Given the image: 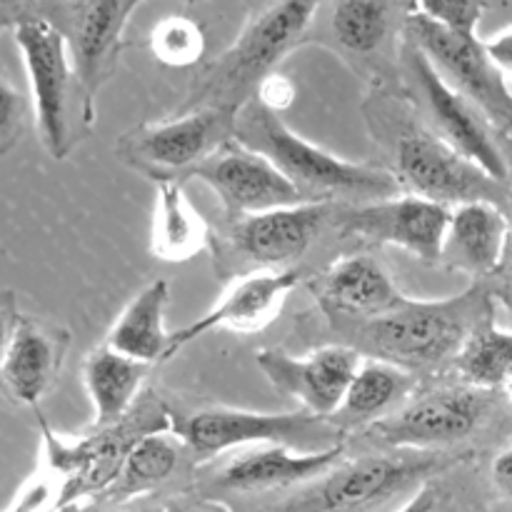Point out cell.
Wrapping results in <instances>:
<instances>
[{
	"label": "cell",
	"instance_id": "cell-31",
	"mask_svg": "<svg viewBox=\"0 0 512 512\" xmlns=\"http://www.w3.org/2000/svg\"><path fill=\"white\" fill-rule=\"evenodd\" d=\"M28 128V100L0 70V158L13 153Z\"/></svg>",
	"mask_w": 512,
	"mask_h": 512
},
{
	"label": "cell",
	"instance_id": "cell-20",
	"mask_svg": "<svg viewBox=\"0 0 512 512\" xmlns=\"http://www.w3.org/2000/svg\"><path fill=\"white\" fill-rule=\"evenodd\" d=\"M318 298L330 318L353 323L383 318L410 300L383 265L368 255H348L330 265L320 278Z\"/></svg>",
	"mask_w": 512,
	"mask_h": 512
},
{
	"label": "cell",
	"instance_id": "cell-7",
	"mask_svg": "<svg viewBox=\"0 0 512 512\" xmlns=\"http://www.w3.org/2000/svg\"><path fill=\"white\" fill-rule=\"evenodd\" d=\"M238 113L223 108H195L158 123H143L123 135L115 153L130 168L153 180L190 178L200 163L235 138Z\"/></svg>",
	"mask_w": 512,
	"mask_h": 512
},
{
	"label": "cell",
	"instance_id": "cell-30",
	"mask_svg": "<svg viewBox=\"0 0 512 512\" xmlns=\"http://www.w3.org/2000/svg\"><path fill=\"white\" fill-rule=\"evenodd\" d=\"M485 0H420L415 13L425 15L433 23L463 35H478V25L483 20Z\"/></svg>",
	"mask_w": 512,
	"mask_h": 512
},
{
	"label": "cell",
	"instance_id": "cell-42",
	"mask_svg": "<svg viewBox=\"0 0 512 512\" xmlns=\"http://www.w3.org/2000/svg\"><path fill=\"white\" fill-rule=\"evenodd\" d=\"M505 393H508V395H510V398H512V375H510L508 385H505Z\"/></svg>",
	"mask_w": 512,
	"mask_h": 512
},
{
	"label": "cell",
	"instance_id": "cell-37",
	"mask_svg": "<svg viewBox=\"0 0 512 512\" xmlns=\"http://www.w3.org/2000/svg\"><path fill=\"white\" fill-rule=\"evenodd\" d=\"M493 483L512 503V448L503 450V453L493 460Z\"/></svg>",
	"mask_w": 512,
	"mask_h": 512
},
{
	"label": "cell",
	"instance_id": "cell-19",
	"mask_svg": "<svg viewBox=\"0 0 512 512\" xmlns=\"http://www.w3.org/2000/svg\"><path fill=\"white\" fill-rule=\"evenodd\" d=\"M130 13L128 0H68L50 20L68 40L73 65L90 98L113 70Z\"/></svg>",
	"mask_w": 512,
	"mask_h": 512
},
{
	"label": "cell",
	"instance_id": "cell-28",
	"mask_svg": "<svg viewBox=\"0 0 512 512\" xmlns=\"http://www.w3.org/2000/svg\"><path fill=\"white\" fill-rule=\"evenodd\" d=\"M453 365L463 385L483 393L505 388L512 375V330L495 325L493 318L485 320L465 340Z\"/></svg>",
	"mask_w": 512,
	"mask_h": 512
},
{
	"label": "cell",
	"instance_id": "cell-44",
	"mask_svg": "<svg viewBox=\"0 0 512 512\" xmlns=\"http://www.w3.org/2000/svg\"><path fill=\"white\" fill-rule=\"evenodd\" d=\"M408 3H410V5H418V3H420V0H408Z\"/></svg>",
	"mask_w": 512,
	"mask_h": 512
},
{
	"label": "cell",
	"instance_id": "cell-2",
	"mask_svg": "<svg viewBox=\"0 0 512 512\" xmlns=\"http://www.w3.org/2000/svg\"><path fill=\"white\" fill-rule=\"evenodd\" d=\"M493 318L490 295L480 285L443 300H413L383 318L340 320L350 348L418 373L455 360L475 328Z\"/></svg>",
	"mask_w": 512,
	"mask_h": 512
},
{
	"label": "cell",
	"instance_id": "cell-6",
	"mask_svg": "<svg viewBox=\"0 0 512 512\" xmlns=\"http://www.w3.org/2000/svg\"><path fill=\"white\" fill-rule=\"evenodd\" d=\"M448 468V460L425 458H388L365 455L358 460H340L335 468L308 483L288 500L268 505L260 512H373L415 485L428 483L438 470Z\"/></svg>",
	"mask_w": 512,
	"mask_h": 512
},
{
	"label": "cell",
	"instance_id": "cell-26",
	"mask_svg": "<svg viewBox=\"0 0 512 512\" xmlns=\"http://www.w3.org/2000/svg\"><path fill=\"white\" fill-rule=\"evenodd\" d=\"M210 243V228L185 195L180 180H158L155 185L150 253L165 263H185L203 253Z\"/></svg>",
	"mask_w": 512,
	"mask_h": 512
},
{
	"label": "cell",
	"instance_id": "cell-43",
	"mask_svg": "<svg viewBox=\"0 0 512 512\" xmlns=\"http://www.w3.org/2000/svg\"><path fill=\"white\" fill-rule=\"evenodd\" d=\"M138 3H143V0H128V5H130V10H135V5Z\"/></svg>",
	"mask_w": 512,
	"mask_h": 512
},
{
	"label": "cell",
	"instance_id": "cell-41",
	"mask_svg": "<svg viewBox=\"0 0 512 512\" xmlns=\"http://www.w3.org/2000/svg\"><path fill=\"white\" fill-rule=\"evenodd\" d=\"M510 213H508V220H510V240H512V190H510Z\"/></svg>",
	"mask_w": 512,
	"mask_h": 512
},
{
	"label": "cell",
	"instance_id": "cell-12",
	"mask_svg": "<svg viewBox=\"0 0 512 512\" xmlns=\"http://www.w3.org/2000/svg\"><path fill=\"white\" fill-rule=\"evenodd\" d=\"M450 208L400 193L395 198L358 203L340 215V235L393 245L423 263H443Z\"/></svg>",
	"mask_w": 512,
	"mask_h": 512
},
{
	"label": "cell",
	"instance_id": "cell-13",
	"mask_svg": "<svg viewBox=\"0 0 512 512\" xmlns=\"http://www.w3.org/2000/svg\"><path fill=\"white\" fill-rule=\"evenodd\" d=\"M365 355L350 345H323L308 355L260 350V373L278 393L298 400L305 413L333 420Z\"/></svg>",
	"mask_w": 512,
	"mask_h": 512
},
{
	"label": "cell",
	"instance_id": "cell-21",
	"mask_svg": "<svg viewBox=\"0 0 512 512\" xmlns=\"http://www.w3.org/2000/svg\"><path fill=\"white\" fill-rule=\"evenodd\" d=\"M510 245V220L503 205L473 200L450 208L443 263L473 278L498 273Z\"/></svg>",
	"mask_w": 512,
	"mask_h": 512
},
{
	"label": "cell",
	"instance_id": "cell-14",
	"mask_svg": "<svg viewBox=\"0 0 512 512\" xmlns=\"http://www.w3.org/2000/svg\"><path fill=\"white\" fill-rule=\"evenodd\" d=\"M208 185L230 215H258L305 203L295 185L258 150L230 140L190 173Z\"/></svg>",
	"mask_w": 512,
	"mask_h": 512
},
{
	"label": "cell",
	"instance_id": "cell-33",
	"mask_svg": "<svg viewBox=\"0 0 512 512\" xmlns=\"http://www.w3.org/2000/svg\"><path fill=\"white\" fill-rule=\"evenodd\" d=\"M295 93H298V90H295L293 80L285 78V75L280 73H273L258 85L255 100H258L260 105H265L268 110H273V113H280V110L290 108V105L295 103Z\"/></svg>",
	"mask_w": 512,
	"mask_h": 512
},
{
	"label": "cell",
	"instance_id": "cell-16",
	"mask_svg": "<svg viewBox=\"0 0 512 512\" xmlns=\"http://www.w3.org/2000/svg\"><path fill=\"white\" fill-rule=\"evenodd\" d=\"M300 280H303V273L298 268H260L238 278L208 313L175 330L170 338L168 360L213 330L258 333L268 328L278 318Z\"/></svg>",
	"mask_w": 512,
	"mask_h": 512
},
{
	"label": "cell",
	"instance_id": "cell-34",
	"mask_svg": "<svg viewBox=\"0 0 512 512\" xmlns=\"http://www.w3.org/2000/svg\"><path fill=\"white\" fill-rule=\"evenodd\" d=\"M483 43H485V50H488V55L493 58V63L498 65V70L503 73V78L508 80L512 90V28L493 35V38L483 40Z\"/></svg>",
	"mask_w": 512,
	"mask_h": 512
},
{
	"label": "cell",
	"instance_id": "cell-29",
	"mask_svg": "<svg viewBox=\"0 0 512 512\" xmlns=\"http://www.w3.org/2000/svg\"><path fill=\"white\" fill-rule=\"evenodd\" d=\"M150 50L158 63L190 68L205 55V30L188 15H168L150 30Z\"/></svg>",
	"mask_w": 512,
	"mask_h": 512
},
{
	"label": "cell",
	"instance_id": "cell-40",
	"mask_svg": "<svg viewBox=\"0 0 512 512\" xmlns=\"http://www.w3.org/2000/svg\"><path fill=\"white\" fill-rule=\"evenodd\" d=\"M185 512H235V510L218 498H203V500H198V503L188 505Z\"/></svg>",
	"mask_w": 512,
	"mask_h": 512
},
{
	"label": "cell",
	"instance_id": "cell-3",
	"mask_svg": "<svg viewBox=\"0 0 512 512\" xmlns=\"http://www.w3.org/2000/svg\"><path fill=\"white\" fill-rule=\"evenodd\" d=\"M325 0H265L255 8L235 43L208 63L195 80L183 110L223 108L238 113L275 73L280 60L308 40Z\"/></svg>",
	"mask_w": 512,
	"mask_h": 512
},
{
	"label": "cell",
	"instance_id": "cell-36",
	"mask_svg": "<svg viewBox=\"0 0 512 512\" xmlns=\"http://www.w3.org/2000/svg\"><path fill=\"white\" fill-rule=\"evenodd\" d=\"M438 498H440V490L435 488V483H430L428 480V483L420 485V488L405 500L403 508L395 512H435L438 510Z\"/></svg>",
	"mask_w": 512,
	"mask_h": 512
},
{
	"label": "cell",
	"instance_id": "cell-22",
	"mask_svg": "<svg viewBox=\"0 0 512 512\" xmlns=\"http://www.w3.org/2000/svg\"><path fill=\"white\" fill-rule=\"evenodd\" d=\"M83 385L93 405L90 428H110L133 413L143 398V383L150 373L148 363L128 358L108 345H98L83 358Z\"/></svg>",
	"mask_w": 512,
	"mask_h": 512
},
{
	"label": "cell",
	"instance_id": "cell-27",
	"mask_svg": "<svg viewBox=\"0 0 512 512\" xmlns=\"http://www.w3.org/2000/svg\"><path fill=\"white\" fill-rule=\"evenodd\" d=\"M185 453L188 450H185L183 440L173 430L145 435L130 448L115 483L98 500L125 503V500L150 498V495H155V490L173 480Z\"/></svg>",
	"mask_w": 512,
	"mask_h": 512
},
{
	"label": "cell",
	"instance_id": "cell-38",
	"mask_svg": "<svg viewBox=\"0 0 512 512\" xmlns=\"http://www.w3.org/2000/svg\"><path fill=\"white\" fill-rule=\"evenodd\" d=\"M65 3H68V0H20V5H23L25 10V18L33 15V18L45 20H53Z\"/></svg>",
	"mask_w": 512,
	"mask_h": 512
},
{
	"label": "cell",
	"instance_id": "cell-24",
	"mask_svg": "<svg viewBox=\"0 0 512 512\" xmlns=\"http://www.w3.org/2000/svg\"><path fill=\"white\" fill-rule=\"evenodd\" d=\"M415 388L418 378L410 370L385 360L363 358L333 423L343 433L348 428L365 430L403 408V403L413 398Z\"/></svg>",
	"mask_w": 512,
	"mask_h": 512
},
{
	"label": "cell",
	"instance_id": "cell-9",
	"mask_svg": "<svg viewBox=\"0 0 512 512\" xmlns=\"http://www.w3.org/2000/svg\"><path fill=\"white\" fill-rule=\"evenodd\" d=\"M400 58H403L405 73L413 80L415 90L433 120L435 135H440L450 148H455L463 158L485 170L490 178L510 188V163L500 145L495 143L493 128L483 118V113L438 73L428 55L408 35L400 48Z\"/></svg>",
	"mask_w": 512,
	"mask_h": 512
},
{
	"label": "cell",
	"instance_id": "cell-18",
	"mask_svg": "<svg viewBox=\"0 0 512 512\" xmlns=\"http://www.w3.org/2000/svg\"><path fill=\"white\" fill-rule=\"evenodd\" d=\"M333 215L330 203H298L268 213L245 215L230 228V245L260 268H293L323 233Z\"/></svg>",
	"mask_w": 512,
	"mask_h": 512
},
{
	"label": "cell",
	"instance_id": "cell-10",
	"mask_svg": "<svg viewBox=\"0 0 512 512\" xmlns=\"http://www.w3.org/2000/svg\"><path fill=\"white\" fill-rule=\"evenodd\" d=\"M395 175L413 195L445 208L473 200L503 205L510 198L508 185H500L458 150L450 148L440 135L425 128H408L398 135Z\"/></svg>",
	"mask_w": 512,
	"mask_h": 512
},
{
	"label": "cell",
	"instance_id": "cell-17",
	"mask_svg": "<svg viewBox=\"0 0 512 512\" xmlns=\"http://www.w3.org/2000/svg\"><path fill=\"white\" fill-rule=\"evenodd\" d=\"M68 348V330L20 313L0 368V395L23 408H38L58 383Z\"/></svg>",
	"mask_w": 512,
	"mask_h": 512
},
{
	"label": "cell",
	"instance_id": "cell-5",
	"mask_svg": "<svg viewBox=\"0 0 512 512\" xmlns=\"http://www.w3.org/2000/svg\"><path fill=\"white\" fill-rule=\"evenodd\" d=\"M173 433L198 460H213L250 445H288L300 453H320L345 443V433L333 420L305 410L255 413L223 405L185 415L173 413Z\"/></svg>",
	"mask_w": 512,
	"mask_h": 512
},
{
	"label": "cell",
	"instance_id": "cell-39",
	"mask_svg": "<svg viewBox=\"0 0 512 512\" xmlns=\"http://www.w3.org/2000/svg\"><path fill=\"white\" fill-rule=\"evenodd\" d=\"M25 18V10L20 0H0V33L15 30V25Z\"/></svg>",
	"mask_w": 512,
	"mask_h": 512
},
{
	"label": "cell",
	"instance_id": "cell-11",
	"mask_svg": "<svg viewBox=\"0 0 512 512\" xmlns=\"http://www.w3.org/2000/svg\"><path fill=\"white\" fill-rule=\"evenodd\" d=\"M488 415V393L470 385L430 390L388 418L368 425L365 438L395 450H430L468 440Z\"/></svg>",
	"mask_w": 512,
	"mask_h": 512
},
{
	"label": "cell",
	"instance_id": "cell-8",
	"mask_svg": "<svg viewBox=\"0 0 512 512\" xmlns=\"http://www.w3.org/2000/svg\"><path fill=\"white\" fill-rule=\"evenodd\" d=\"M405 35L428 55L438 73L483 113L490 128L512 133V90L478 35L453 33L415 10L405 20Z\"/></svg>",
	"mask_w": 512,
	"mask_h": 512
},
{
	"label": "cell",
	"instance_id": "cell-35",
	"mask_svg": "<svg viewBox=\"0 0 512 512\" xmlns=\"http://www.w3.org/2000/svg\"><path fill=\"white\" fill-rule=\"evenodd\" d=\"M18 303H15L13 293H0V368H3L5 348H8V340L13 335L15 323H18Z\"/></svg>",
	"mask_w": 512,
	"mask_h": 512
},
{
	"label": "cell",
	"instance_id": "cell-23",
	"mask_svg": "<svg viewBox=\"0 0 512 512\" xmlns=\"http://www.w3.org/2000/svg\"><path fill=\"white\" fill-rule=\"evenodd\" d=\"M408 0H325V33L350 58L368 60L395 38L398 20L408 18Z\"/></svg>",
	"mask_w": 512,
	"mask_h": 512
},
{
	"label": "cell",
	"instance_id": "cell-4",
	"mask_svg": "<svg viewBox=\"0 0 512 512\" xmlns=\"http://www.w3.org/2000/svg\"><path fill=\"white\" fill-rule=\"evenodd\" d=\"M30 88V113L40 145L65 160L93 123V98L85 93L68 40L45 18L20 20L13 30Z\"/></svg>",
	"mask_w": 512,
	"mask_h": 512
},
{
	"label": "cell",
	"instance_id": "cell-25",
	"mask_svg": "<svg viewBox=\"0 0 512 512\" xmlns=\"http://www.w3.org/2000/svg\"><path fill=\"white\" fill-rule=\"evenodd\" d=\"M170 303L168 280H153L130 298L120 310L113 328L105 335V345L140 363H163L170 353V338L165 328V310Z\"/></svg>",
	"mask_w": 512,
	"mask_h": 512
},
{
	"label": "cell",
	"instance_id": "cell-1",
	"mask_svg": "<svg viewBox=\"0 0 512 512\" xmlns=\"http://www.w3.org/2000/svg\"><path fill=\"white\" fill-rule=\"evenodd\" d=\"M235 140L265 155L295 185L305 203H373L395 198L403 190L395 173L378 165L338 158L295 133L280 113H273L255 98L238 110Z\"/></svg>",
	"mask_w": 512,
	"mask_h": 512
},
{
	"label": "cell",
	"instance_id": "cell-32",
	"mask_svg": "<svg viewBox=\"0 0 512 512\" xmlns=\"http://www.w3.org/2000/svg\"><path fill=\"white\" fill-rule=\"evenodd\" d=\"M188 503L183 500H170V498H138V500H125V503H105V500H90V503L70 505L58 512H185Z\"/></svg>",
	"mask_w": 512,
	"mask_h": 512
},
{
	"label": "cell",
	"instance_id": "cell-15",
	"mask_svg": "<svg viewBox=\"0 0 512 512\" xmlns=\"http://www.w3.org/2000/svg\"><path fill=\"white\" fill-rule=\"evenodd\" d=\"M345 443L320 453H300L288 445H250L240 448L210 470L205 480V498L235 493H275L295 485H308L343 460Z\"/></svg>",
	"mask_w": 512,
	"mask_h": 512
}]
</instances>
